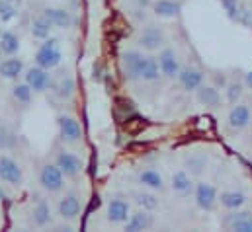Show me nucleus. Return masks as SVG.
Masks as SVG:
<instances>
[{
    "label": "nucleus",
    "instance_id": "nucleus-32",
    "mask_svg": "<svg viewBox=\"0 0 252 232\" xmlns=\"http://www.w3.org/2000/svg\"><path fill=\"white\" fill-rule=\"evenodd\" d=\"M116 112L122 114L124 119H127V117L137 114V108H135V104H133L129 98H118V100H116Z\"/></svg>",
    "mask_w": 252,
    "mask_h": 232
},
{
    "label": "nucleus",
    "instance_id": "nucleus-18",
    "mask_svg": "<svg viewBox=\"0 0 252 232\" xmlns=\"http://www.w3.org/2000/svg\"><path fill=\"white\" fill-rule=\"evenodd\" d=\"M203 78L205 74L197 68H180V74H178V80L182 84L184 90H197L201 84H203Z\"/></svg>",
    "mask_w": 252,
    "mask_h": 232
},
{
    "label": "nucleus",
    "instance_id": "nucleus-22",
    "mask_svg": "<svg viewBox=\"0 0 252 232\" xmlns=\"http://www.w3.org/2000/svg\"><path fill=\"white\" fill-rule=\"evenodd\" d=\"M172 189L174 193L186 197L193 191V181H191V175L186 170H178L176 174L172 175Z\"/></svg>",
    "mask_w": 252,
    "mask_h": 232
},
{
    "label": "nucleus",
    "instance_id": "nucleus-40",
    "mask_svg": "<svg viewBox=\"0 0 252 232\" xmlns=\"http://www.w3.org/2000/svg\"><path fill=\"white\" fill-rule=\"evenodd\" d=\"M215 82L221 84V86H225V76H215Z\"/></svg>",
    "mask_w": 252,
    "mask_h": 232
},
{
    "label": "nucleus",
    "instance_id": "nucleus-11",
    "mask_svg": "<svg viewBox=\"0 0 252 232\" xmlns=\"http://www.w3.org/2000/svg\"><path fill=\"white\" fill-rule=\"evenodd\" d=\"M223 225L231 231L237 232H252V213L249 211H239L235 209L223 219Z\"/></svg>",
    "mask_w": 252,
    "mask_h": 232
},
{
    "label": "nucleus",
    "instance_id": "nucleus-15",
    "mask_svg": "<svg viewBox=\"0 0 252 232\" xmlns=\"http://www.w3.org/2000/svg\"><path fill=\"white\" fill-rule=\"evenodd\" d=\"M51 90L59 100H68L74 94V78L68 72H61L53 82H51Z\"/></svg>",
    "mask_w": 252,
    "mask_h": 232
},
{
    "label": "nucleus",
    "instance_id": "nucleus-9",
    "mask_svg": "<svg viewBox=\"0 0 252 232\" xmlns=\"http://www.w3.org/2000/svg\"><path fill=\"white\" fill-rule=\"evenodd\" d=\"M55 164L61 168L64 177H76L82 170V162L76 154L68 152V150H59L55 156Z\"/></svg>",
    "mask_w": 252,
    "mask_h": 232
},
{
    "label": "nucleus",
    "instance_id": "nucleus-7",
    "mask_svg": "<svg viewBox=\"0 0 252 232\" xmlns=\"http://www.w3.org/2000/svg\"><path fill=\"white\" fill-rule=\"evenodd\" d=\"M82 211V201L76 193H64L63 197L59 199V205H57V213L63 221H74Z\"/></svg>",
    "mask_w": 252,
    "mask_h": 232
},
{
    "label": "nucleus",
    "instance_id": "nucleus-3",
    "mask_svg": "<svg viewBox=\"0 0 252 232\" xmlns=\"http://www.w3.org/2000/svg\"><path fill=\"white\" fill-rule=\"evenodd\" d=\"M39 183L49 193H59L64 187V174L57 164H43L39 170Z\"/></svg>",
    "mask_w": 252,
    "mask_h": 232
},
{
    "label": "nucleus",
    "instance_id": "nucleus-5",
    "mask_svg": "<svg viewBox=\"0 0 252 232\" xmlns=\"http://www.w3.org/2000/svg\"><path fill=\"white\" fill-rule=\"evenodd\" d=\"M24 78L26 82L30 84V88L33 92H45L51 88V82H53V76L49 74L47 68L35 64V66H30L26 72H24Z\"/></svg>",
    "mask_w": 252,
    "mask_h": 232
},
{
    "label": "nucleus",
    "instance_id": "nucleus-24",
    "mask_svg": "<svg viewBox=\"0 0 252 232\" xmlns=\"http://www.w3.org/2000/svg\"><path fill=\"white\" fill-rule=\"evenodd\" d=\"M20 51V37L14 31H2L0 33V53L12 57Z\"/></svg>",
    "mask_w": 252,
    "mask_h": 232
},
{
    "label": "nucleus",
    "instance_id": "nucleus-6",
    "mask_svg": "<svg viewBox=\"0 0 252 232\" xmlns=\"http://www.w3.org/2000/svg\"><path fill=\"white\" fill-rule=\"evenodd\" d=\"M57 129H59L61 141H64V143H78L82 137V127L72 116L61 114L57 117Z\"/></svg>",
    "mask_w": 252,
    "mask_h": 232
},
{
    "label": "nucleus",
    "instance_id": "nucleus-36",
    "mask_svg": "<svg viewBox=\"0 0 252 232\" xmlns=\"http://www.w3.org/2000/svg\"><path fill=\"white\" fill-rule=\"evenodd\" d=\"M186 164H188V168L193 172V174H199V172L205 168L207 158H205V156H191V158L186 160Z\"/></svg>",
    "mask_w": 252,
    "mask_h": 232
},
{
    "label": "nucleus",
    "instance_id": "nucleus-19",
    "mask_svg": "<svg viewBox=\"0 0 252 232\" xmlns=\"http://www.w3.org/2000/svg\"><path fill=\"white\" fill-rule=\"evenodd\" d=\"M251 108L247 104H235L229 114V127L231 129H245L251 123Z\"/></svg>",
    "mask_w": 252,
    "mask_h": 232
},
{
    "label": "nucleus",
    "instance_id": "nucleus-39",
    "mask_svg": "<svg viewBox=\"0 0 252 232\" xmlns=\"http://www.w3.org/2000/svg\"><path fill=\"white\" fill-rule=\"evenodd\" d=\"M245 82H247V86H251V88H252V70L247 74V76H245Z\"/></svg>",
    "mask_w": 252,
    "mask_h": 232
},
{
    "label": "nucleus",
    "instance_id": "nucleus-29",
    "mask_svg": "<svg viewBox=\"0 0 252 232\" xmlns=\"http://www.w3.org/2000/svg\"><path fill=\"white\" fill-rule=\"evenodd\" d=\"M12 96L18 104H30L32 102V96H33V90L30 88L28 82H22V84H16L12 88Z\"/></svg>",
    "mask_w": 252,
    "mask_h": 232
},
{
    "label": "nucleus",
    "instance_id": "nucleus-30",
    "mask_svg": "<svg viewBox=\"0 0 252 232\" xmlns=\"http://www.w3.org/2000/svg\"><path fill=\"white\" fill-rule=\"evenodd\" d=\"M126 121L127 123H124V129H126L127 133H131V135H137V133H141V131H145V129L149 127L147 119L139 117L137 114H135V116H131V117H127Z\"/></svg>",
    "mask_w": 252,
    "mask_h": 232
},
{
    "label": "nucleus",
    "instance_id": "nucleus-37",
    "mask_svg": "<svg viewBox=\"0 0 252 232\" xmlns=\"http://www.w3.org/2000/svg\"><path fill=\"white\" fill-rule=\"evenodd\" d=\"M10 145H12V133H10V129L6 125L0 123V150L10 148Z\"/></svg>",
    "mask_w": 252,
    "mask_h": 232
},
{
    "label": "nucleus",
    "instance_id": "nucleus-4",
    "mask_svg": "<svg viewBox=\"0 0 252 232\" xmlns=\"http://www.w3.org/2000/svg\"><path fill=\"white\" fill-rule=\"evenodd\" d=\"M0 179L12 187H20L24 183V170L12 156H0Z\"/></svg>",
    "mask_w": 252,
    "mask_h": 232
},
{
    "label": "nucleus",
    "instance_id": "nucleus-2",
    "mask_svg": "<svg viewBox=\"0 0 252 232\" xmlns=\"http://www.w3.org/2000/svg\"><path fill=\"white\" fill-rule=\"evenodd\" d=\"M143 55L135 49H129L122 53L120 58V68H122V74L127 82H137L141 80V66H143Z\"/></svg>",
    "mask_w": 252,
    "mask_h": 232
},
{
    "label": "nucleus",
    "instance_id": "nucleus-38",
    "mask_svg": "<svg viewBox=\"0 0 252 232\" xmlns=\"http://www.w3.org/2000/svg\"><path fill=\"white\" fill-rule=\"evenodd\" d=\"M92 78H94L96 82H102V80H104V68H102L100 62L94 64V74H92Z\"/></svg>",
    "mask_w": 252,
    "mask_h": 232
},
{
    "label": "nucleus",
    "instance_id": "nucleus-43",
    "mask_svg": "<svg viewBox=\"0 0 252 232\" xmlns=\"http://www.w3.org/2000/svg\"><path fill=\"white\" fill-rule=\"evenodd\" d=\"M12 2H14V0H12Z\"/></svg>",
    "mask_w": 252,
    "mask_h": 232
},
{
    "label": "nucleus",
    "instance_id": "nucleus-25",
    "mask_svg": "<svg viewBox=\"0 0 252 232\" xmlns=\"http://www.w3.org/2000/svg\"><path fill=\"white\" fill-rule=\"evenodd\" d=\"M160 66H158V60L155 57H145L143 58V66H141V80L145 82H155L158 80L160 76Z\"/></svg>",
    "mask_w": 252,
    "mask_h": 232
},
{
    "label": "nucleus",
    "instance_id": "nucleus-20",
    "mask_svg": "<svg viewBox=\"0 0 252 232\" xmlns=\"http://www.w3.org/2000/svg\"><path fill=\"white\" fill-rule=\"evenodd\" d=\"M24 72V62L18 57H8L0 62V76L6 80H16L20 74Z\"/></svg>",
    "mask_w": 252,
    "mask_h": 232
},
{
    "label": "nucleus",
    "instance_id": "nucleus-41",
    "mask_svg": "<svg viewBox=\"0 0 252 232\" xmlns=\"http://www.w3.org/2000/svg\"><path fill=\"white\" fill-rule=\"evenodd\" d=\"M4 199H6V191H4V189H2V187H0V203H2V201H4Z\"/></svg>",
    "mask_w": 252,
    "mask_h": 232
},
{
    "label": "nucleus",
    "instance_id": "nucleus-27",
    "mask_svg": "<svg viewBox=\"0 0 252 232\" xmlns=\"http://www.w3.org/2000/svg\"><path fill=\"white\" fill-rule=\"evenodd\" d=\"M219 201H221V205L225 209L235 211V209H241L247 203V195L243 191H223L221 197H219Z\"/></svg>",
    "mask_w": 252,
    "mask_h": 232
},
{
    "label": "nucleus",
    "instance_id": "nucleus-33",
    "mask_svg": "<svg viewBox=\"0 0 252 232\" xmlns=\"http://www.w3.org/2000/svg\"><path fill=\"white\" fill-rule=\"evenodd\" d=\"M221 6L225 8V12H227V16L231 18V20H241V14H243V8H241V4H239V0H221Z\"/></svg>",
    "mask_w": 252,
    "mask_h": 232
},
{
    "label": "nucleus",
    "instance_id": "nucleus-28",
    "mask_svg": "<svg viewBox=\"0 0 252 232\" xmlns=\"http://www.w3.org/2000/svg\"><path fill=\"white\" fill-rule=\"evenodd\" d=\"M139 181H141L145 187H149V189H157V191H160V189L164 187V179H162V175L158 174L157 170H153V168L143 170V172L139 174Z\"/></svg>",
    "mask_w": 252,
    "mask_h": 232
},
{
    "label": "nucleus",
    "instance_id": "nucleus-12",
    "mask_svg": "<svg viewBox=\"0 0 252 232\" xmlns=\"http://www.w3.org/2000/svg\"><path fill=\"white\" fill-rule=\"evenodd\" d=\"M129 203H127L126 199H120V197H116V199H112L110 203H108V211H106V219H108V223H112V225H124L127 219H129Z\"/></svg>",
    "mask_w": 252,
    "mask_h": 232
},
{
    "label": "nucleus",
    "instance_id": "nucleus-31",
    "mask_svg": "<svg viewBox=\"0 0 252 232\" xmlns=\"http://www.w3.org/2000/svg\"><path fill=\"white\" fill-rule=\"evenodd\" d=\"M135 203L145 211H155L158 207V199L153 193H135Z\"/></svg>",
    "mask_w": 252,
    "mask_h": 232
},
{
    "label": "nucleus",
    "instance_id": "nucleus-35",
    "mask_svg": "<svg viewBox=\"0 0 252 232\" xmlns=\"http://www.w3.org/2000/svg\"><path fill=\"white\" fill-rule=\"evenodd\" d=\"M241 98H243V84H241V82H231V84H227V100H229V104L235 106Z\"/></svg>",
    "mask_w": 252,
    "mask_h": 232
},
{
    "label": "nucleus",
    "instance_id": "nucleus-8",
    "mask_svg": "<svg viewBox=\"0 0 252 232\" xmlns=\"http://www.w3.org/2000/svg\"><path fill=\"white\" fill-rule=\"evenodd\" d=\"M193 195H195V205H197L201 211H211V209L215 207V203L219 201L217 189H215L211 183H205V181H201V183L195 185Z\"/></svg>",
    "mask_w": 252,
    "mask_h": 232
},
{
    "label": "nucleus",
    "instance_id": "nucleus-1",
    "mask_svg": "<svg viewBox=\"0 0 252 232\" xmlns=\"http://www.w3.org/2000/svg\"><path fill=\"white\" fill-rule=\"evenodd\" d=\"M61 58H63V53H61L59 41L53 39V37H47L41 43V47L37 49V53H35V64L51 70V68H55V66L61 64Z\"/></svg>",
    "mask_w": 252,
    "mask_h": 232
},
{
    "label": "nucleus",
    "instance_id": "nucleus-13",
    "mask_svg": "<svg viewBox=\"0 0 252 232\" xmlns=\"http://www.w3.org/2000/svg\"><path fill=\"white\" fill-rule=\"evenodd\" d=\"M153 225H155L153 215H151L149 211L141 209V211H137V213H131V215H129V219L124 223V231H127V232L147 231V229H151Z\"/></svg>",
    "mask_w": 252,
    "mask_h": 232
},
{
    "label": "nucleus",
    "instance_id": "nucleus-34",
    "mask_svg": "<svg viewBox=\"0 0 252 232\" xmlns=\"http://www.w3.org/2000/svg\"><path fill=\"white\" fill-rule=\"evenodd\" d=\"M16 6L12 0H0V20L2 22H10L16 18Z\"/></svg>",
    "mask_w": 252,
    "mask_h": 232
},
{
    "label": "nucleus",
    "instance_id": "nucleus-42",
    "mask_svg": "<svg viewBox=\"0 0 252 232\" xmlns=\"http://www.w3.org/2000/svg\"><path fill=\"white\" fill-rule=\"evenodd\" d=\"M0 33H2V31H0Z\"/></svg>",
    "mask_w": 252,
    "mask_h": 232
},
{
    "label": "nucleus",
    "instance_id": "nucleus-16",
    "mask_svg": "<svg viewBox=\"0 0 252 232\" xmlns=\"http://www.w3.org/2000/svg\"><path fill=\"white\" fill-rule=\"evenodd\" d=\"M53 221V213H51V205L45 201V199H39L35 203V207L32 209V223L37 227V229H45L49 227Z\"/></svg>",
    "mask_w": 252,
    "mask_h": 232
},
{
    "label": "nucleus",
    "instance_id": "nucleus-10",
    "mask_svg": "<svg viewBox=\"0 0 252 232\" xmlns=\"http://www.w3.org/2000/svg\"><path fill=\"white\" fill-rule=\"evenodd\" d=\"M139 45L145 49V51H157L158 47H162V43H164V33H162V29L160 28H157V26H149V28H145L141 33H139Z\"/></svg>",
    "mask_w": 252,
    "mask_h": 232
},
{
    "label": "nucleus",
    "instance_id": "nucleus-21",
    "mask_svg": "<svg viewBox=\"0 0 252 232\" xmlns=\"http://www.w3.org/2000/svg\"><path fill=\"white\" fill-rule=\"evenodd\" d=\"M197 102L201 104V106H207V108H217L219 104H221V94H219V90L215 88V86H199L197 90Z\"/></svg>",
    "mask_w": 252,
    "mask_h": 232
},
{
    "label": "nucleus",
    "instance_id": "nucleus-26",
    "mask_svg": "<svg viewBox=\"0 0 252 232\" xmlns=\"http://www.w3.org/2000/svg\"><path fill=\"white\" fill-rule=\"evenodd\" d=\"M51 29H53V24H51L43 14L37 16V18L32 22V35H33L35 39L45 41V39L51 35Z\"/></svg>",
    "mask_w": 252,
    "mask_h": 232
},
{
    "label": "nucleus",
    "instance_id": "nucleus-17",
    "mask_svg": "<svg viewBox=\"0 0 252 232\" xmlns=\"http://www.w3.org/2000/svg\"><path fill=\"white\" fill-rule=\"evenodd\" d=\"M51 24H53V28H70L72 26V16H70V12H66L64 8H53V6H47V8H43V12H41Z\"/></svg>",
    "mask_w": 252,
    "mask_h": 232
},
{
    "label": "nucleus",
    "instance_id": "nucleus-23",
    "mask_svg": "<svg viewBox=\"0 0 252 232\" xmlns=\"http://www.w3.org/2000/svg\"><path fill=\"white\" fill-rule=\"evenodd\" d=\"M180 10H182V4L174 0H157L153 4V12L162 18H174L180 14Z\"/></svg>",
    "mask_w": 252,
    "mask_h": 232
},
{
    "label": "nucleus",
    "instance_id": "nucleus-14",
    "mask_svg": "<svg viewBox=\"0 0 252 232\" xmlns=\"http://www.w3.org/2000/svg\"><path fill=\"white\" fill-rule=\"evenodd\" d=\"M158 66H160V72L168 78H178V74H180V62H178V57L172 49H162L160 51Z\"/></svg>",
    "mask_w": 252,
    "mask_h": 232
}]
</instances>
